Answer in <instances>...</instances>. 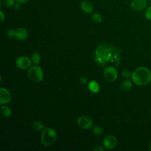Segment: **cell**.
Instances as JSON below:
<instances>
[{
	"label": "cell",
	"mask_w": 151,
	"mask_h": 151,
	"mask_svg": "<svg viewBox=\"0 0 151 151\" xmlns=\"http://www.w3.org/2000/svg\"><path fill=\"white\" fill-rule=\"evenodd\" d=\"M122 51L111 44H100L93 54V59L100 67H104L110 63L119 65Z\"/></svg>",
	"instance_id": "cell-1"
},
{
	"label": "cell",
	"mask_w": 151,
	"mask_h": 151,
	"mask_svg": "<svg viewBox=\"0 0 151 151\" xmlns=\"http://www.w3.org/2000/svg\"><path fill=\"white\" fill-rule=\"evenodd\" d=\"M131 79L136 85H146L151 81V72L146 67H140L132 73Z\"/></svg>",
	"instance_id": "cell-2"
},
{
	"label": "cell",
	"mask_w": 151,
	"mask_h": 151,
	"mask_svg": "<svg viewBox=\"0 0 151 151\" xmlns=\"http://www.w3.org/2000/svg\"><path fill=\"white\" fill-rule=\"evenodd\" d=\"M56 139V132L51 128H45L41 133V142L45 146H48L53 144Z\"/></svg>",
	"instance_id": "cell-3"
},
{
	"label": "cell",
	"mask_w": 151,
	"mask_h": 151,
	"mask_svg": "<svg viewBox=\"0 0 151 151\" xmlns=\"http://www.w3.org/2000/svg\"><path fill=\"white\" fill-rule=\"evenodd\" d=\"M27 76L28 78L34 83L40 82L43 78V71L38 65H34L29 68Z\"/></svg>",
	"instance_id": "cell-4"
},
{
	"label": "cell",
	"mask_w": 151,
	"mask_h": 151,
	"mask_svg": "<svg viewBox=\"0 0 151 151\" xmlns=\"http://www.w3.org/2000/svg\"><path fill=\"white\" fill-rule=\"evenodd\" d=\"M104 77L110 82L114 81L117 78V71L113 67H107L104 71Z\"/></svg>",
	"instance_id": "cell-5"
},
{
	"label": "cell",
	"mask_w": 151,
	"mask_h": 151,
	"mask_svg": "<svg viewBox=\"0 0 151 151\" xmlns=\"http://www.w3.org/2000/svg\"><path fill=\"white\" fill-rule=\"evenodd\" d=\"M103 144L106 149L111 150L116 146L117 144V139L113 135H109L104 138Z\"/></svg>",
	"instance_id": "cell-6"
},
{
	"label": "cell",
	"mask_w": 151,
	"mask_h": 151,
	"mask_svg": "<svg viewBox=\"0 0 151 151\" xmlns=\"http://www.w3.org/2000/svg\"><path fill=\"white\" fill-rule=\"evenodd\" d=\"M78 126L83 129H88L93 126L91 119L87 116H81L77 120Z\"/></svg>",
	"instance_id": "cell-7"
},
{
	"label": "cell",
	"mask_w": 151,
	"mask_h": 151,
	"mask_svg": "<svg viewBox=\"0 0 151 151\" xmlns=\"http://www.w3.org/2000/svg\"><path fill=\"white\" fill-rule=\"evenodd\" d=\"M31 60L26 56H21L17 58L16 60L17 66L22 70H25L31 66Z\"/></svg>",
	"instance_id": "cell-8"
},
{
	"label": "cell",
	"mask_w": 151,
	"mask_h": 151,
	"mask_svg": "<svg viewBox=\"0 0 151 151\" xmlns=\"http://www.w3.org/2000/svg\"><path fill=\"white\" fill-rule=\"evenodd\" d=\"M11 100V95L9 91L3 87L0 88V103L5 104L9 103Z\"/></svg>",
	"instance_id": "cell-9"
},
{
	"label": "cell",
	"mask_w": 151,
	"mask_h": 151,
	"mask_svg": "<svg viewBox=\"0 0 151 151\" xmlns=\"http://www.w3.org/2000/svg\"><path fill=\"white\" fill-rule=\"evenodd\" d=\"M147 6L146 0H133L130 3L131 8L136 11H142L144 10Z\"/></svg>",
	"instance_id": "cell-10"
},
{
	"label": "cell",
	"mask_w": 151,
	"mask_h": 151,
	"mask_svg": "<svg viewBox=\"0 0 151 151\" xmlns=\"http://www.w3.org/2000/svg\"><path fill=\"white\" fill-rule=\"evenodd\" d=\"M80 8L81 10L86 14H91L94 9L93 4L88 0L82 1L80 3Z\"/></svg>",
	"instance_id": "cell-11"
},
{
	"label": "cell",
	"mask_w": 151,
	"mask_h": 151,
	"mask_svg": "<svg viewBox=\"0 0 151 151\" xmlns=\"http://www.w3.org/2000/svg\"><path fill=\"white\" fill-rule=\"evenodd\" d=\"M15 37L19 40H25L28 37V32L24 28H18L15 30Z\"/></svg>",
	"instance_id": "cell-12"
},
{
	"label": "cell",
	"mask_w": 151,
	"mask_h": 151,
	"mask_svg": "<svg viewBox=\"0 0 151 151\" xmlns=\"http://www.w3.org/2000/svg\"><path fill=\"white\" fill-rule=\"evenodd\" d=\"M132 88V83L129 80H124L120 85V90L123 92L129 91Z\"/></svg>",
	"instance_id": "cell-13"
},
{
	"label": "cell",
	"mask_w": 151,
	"mask_h": 151,
	"mask_svg": "<svg viewBox=\"0 0 151 151\" xmlns=\"http://www.w3.org/2000/svg\"><path fill=\"white\" fill-rule=\"evenodd\" d=\"M88 88L92 93H97L100 90V86L97 82L94 80L91 81L88 84Z\"/></svg>",
	"instance_id": "cell-14"
},
{
	"label": "cell",
	"mask_w": 151,
	"mask_h": 151,
	"mask_svg": "<svg viewBox=\"0 0 151 151\" xmlns=\"http://www.w3.org/2000/svg\"><path fill=\"white\" fill-rule=\"evenodd\" d=\"M1 111L2 114L5 117H9L11 116L12 111L11 109L6 106H3L1 108Z\"/></svg>",
	"instance_id": "cell-15"
},
{
	"label": "cell",
	"mask_w": 151,
	"mask_h": 151,
	"mask_svg": "<svg viewBox=\"0 0 151 151\" xmlns=\"http://www.w3.org/2000/svg\"><path fill=\"white\" fill-rule=\"evenodd\" d=\"M0 6L2 7V5L6 8H10L14 5V0H1Z\"/></svg>",
	"instance_id": "cell-16"
},
{
	"label": "cell",
	"mask_w": 151,
	"mask_h": 151,
	"mask_svg": "<svg viewBox=\"0 0 151 151\" xmlns=\"http://www.w3.org/2000/svg\"><path fill=\"white\" fill-rule=\"evenodd\" d=\"M32 127L34 130L39 131L42 130L44 128V126L42 122L39 121H35L32 123Z\"/></svg>",
	"instance_id": "cell-17"
},
{
	"label": "cell",
	"mask_w": 151,
	"mask_h": 151,
	"mask_svg": "<svg viewBox=\"0 0 151 151\" xmlns=\"http://www.w3.org/2000/svg\"><path fill=\"white\" fill-rule=\"evenodd\" d=\"M31 58H32V61L35 64H39L41 61L40 55L37 52H34L31 55Z\"/></svg>",
	"instance_id": "cell-18"
},
{
	"label": "cell",
	"mask_w": 151,
	"mask_h": 151,
	"mask_svg": "<svg viewBox=\"0 0 151 151\" xmlns=\"http://www.w3.org/2000/svg\"><path fill=\"white\" fill-rule=\"evenodd\" d=\"M92 19L94 22L97 23H100L102 21V17L101 15L99 13H94L91 16Z\"/></svg>",
	"instance_id": "cell-19"
},
{
	"label": "cell",
	"mask_w": 151,
	"mask_h": 151,
	"mask_svg": "<svg viewBox=\"0 0 151 151\" xmlns=\"http://www.w3.org/2000/svg\"><path fill=\"white\" fill-rule=\"evenodd\" d=\"M103 129L99 126H95L93 128V132L97 136H100L103 134Z\"/></svg>",
	"instance_id": "cell-20"
},
{
	"label": "cell",
	"mask_w": 151,
	"mask_h": 151,
	"mask_svg": "<svg viewBox=\"0 0 151 151\" xmlns=\"http://www.w3.org/2000/svg\"><path fill=\"white\" fill-rule=\"evenodd\" d=\"M145 18L147 20H149V21L151 20V5L148 6L146 8L145 12Z\"/></svg>",
	"instance_id": "cell-21"
},
{
	"label": "cell",
	"mask_w": 151,
	"mask_h": 151,
	"mask_svg": "<svg viewBox=\"0 0 151 151\" xmlns=\"http://www.w3.org/2000/svg\"><path fill=\"white\" fill-rule=\"evenodd\" d=\"M122 76L124 78H129L131 77L132 73L129 70H124L123 71V72L122 73Z\"/></svg>",
	"instance_id": "cell-22"
},
{
	"label": "cell",
	"mask_w": 151,
	"mask_h": 151,
	"mask_svg": "<svg viewBox=\"0 0 151 151\" xmlns=\"http://www.w3.org/2000/svg\"><path fill=\"white\" fill-rule=\"evenodd\" d=\"M6 35L8 37L13 38L14 37H15V30H14L12 29H8L6 32Z\"/></svg>",
	"instance_id": "cell-23"
},
{
	"label": "cell",
	"mask_w": 151,
	"mask_h": 151,
	"mask_svg": "<svg viewBox=\"0 0 151 151\" xmlns=\"http://www.w3.org/2000/svg\"><path fill=\"white\" fill-rule=\"evenodd\" d=\"M80 81L82 84H86L87 83V78L84 77H81L80 78Z\"/></svg>",
	"instance_id": "cell-24"
},
{
	"label": "cell",
	"mask_w": 151,
	"mask_h": 151,
	"mask_svg": "<svg viewBox=\"0 0 151 151\" xmlns=\"http://www.w3.org/2000/svg\"><path fill=\"white\" fill-rule=\"evenodd\" d=\"M103 150H104V149L101 146H96L93 149V150H95V151H103Z\"/></svg>",
	"instance_id": "cell-25"
},
{
	"label": "cell",
	"mask_w": 151,
	"mask_h": 151,
	"mask_svg": "<svg viewBox=\"0 0 151 151\" xmlns=\"http://www.w3.org/2000/svg\"><path fill=\"white\" fill-rule=\"evenodd\" d=\"M0 16H1V22H2L5 19V14L2 11H0Z\"/></svg>",
	"instance_id": "cell-26"
},
{
	"label": "cell",
	"mask_w": 151,
	"mask_h": 151,
	"mask_svg": "<svg viewBox=\"0 0 151 151\" xmlns=\"http://www.w3.org/2000/svg\"><path fill=\"white\" fill-rule=\"evenodd\" d=\"M14 9H15L18 10V9H19L20 8V4H19V3H18V2H17L16 4H14Z\"/></svg>",
	"instance_id": "cell-27"
},
{
	"label": "cell",
	"mask_w": 151,
	"mask_h": 151,
	"mask_svg": "<svg viewBox=\"0 0 151 151\" xmlns=\"http://www.w3.org/2000/svg\"><path fill=\"white\" fill-rule=\"evenodd\" d=\"M17 2H18L19 4H23V3H26L28 2L30 0H15Z\"/></svg>",
	"instance_id": "cell-28"
},
{
	"label": "cell",
	"mask_w": 151,
	"mask_h": 151,
	"mask_svg": "<svg viewBox=\"0 0 151 151\" xmlns=\"http://www.w3.org/2000/svg\"><path fill=\"white\" fill-rule=\"evenodd\" d=\"M148 149L151 150V143H150L148 145Z\"/></svg>",
	"instance_id": "cell-29"
},
{
	"label": "cell",
	"mask_w": 151,
	"mask_h": 151,
	"mask_svg": "<svg viewBox=\"0 0 151 151\" xmlns=\"http://www.w3.org/2000/svg\"><path fill=\"white\" fill-rule=\"evenodd\" d=\"M150 4H151V0H150Z\"/></svg>",
	"instance_id": "cell-30"
}]
</instances>
